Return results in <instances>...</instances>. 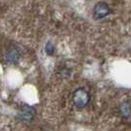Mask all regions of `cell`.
<instances>
[{"label": "cell", "instance_id": "obj_3", "mask_svg": "<svg viewBox=\"0 0 131 131\" xmlns=\"http://www.w3.org/2000/svg\"><path fill=\"white\" fill-rule=\"evenodd\" d=\"M111 13L110 6L105 2H99L94 7V17L96 19H103Z\"/></svg>", "mask_w": 131, "mask_h": 131}, {"label": "cell", "instance_id": "obj_6", "mask_svg": "<svg viewBox=\"0 0 131 131\" xmlns=\"http://www.w3.org/2000/svg\"><path fill=\"white\" fill-rule=\"evenodd\" d=\"M46 52L48 55H52L54 52V46L51 42H47L46 45Z\"/></svg>", "mask_w": 131, "mask_h": 131}, {"label": "cell", "instance_id": "obj_1", "mask_svg": "<svg viewBox=\"0 0 131 131\" xmlns=\"http://www.w3.org/2000/svg\"><path fill=\"white\" fill-rule=\"evenodd\" d=\"M90 94L84 88H78L76 89L72 95V102L78 108H84L90 103Z\"/></svg>", "mask_w": 131, "mask_h": 131}, {"label": "cell", "instance_id": "obj_4", "mask_svg": "<svg viewBox=\"0 0 131 131\" xmlns=\"http://www.w3.org/2000/svg\"><path fill=\"white\" fill-rule=\"evenodd\" d=\"M20 57V50L15 46H10L4 52V60L7 62H16Z\"/></svg>", "mask_w": 131, "mask_h": 131}, {"label": "cell", "instance_id": "obj_2", "mask_svg": "<svg viewBox=\"0 0 131 131\" xmlns=\"http://www.w3.org/2000/svg\"><path fill=\"white\" fill-rule=\"evenodd\" d=\"M35 114H36V111H35V108L33 106L23 105V106L20 107V110L18 111L17 116L23 121H31L35 117Z\"/></svg>", "mask_w": 131, "mask_h": 131}, {"label": "cell", "instance_id": "obj_5", "mask_svg": "<svg viewBox=\"0 0 131 131\" xmlns=\"http://www.w3.org/2000/svg\"><path fill=\"white\" fill-rule=\"evenodd\" d=\"M120 112L123 116H129L131 114V105L128 102H124L120 105Z\"/></svg>", "mask_w": 131, "mask_h": 131}]
</instances>
